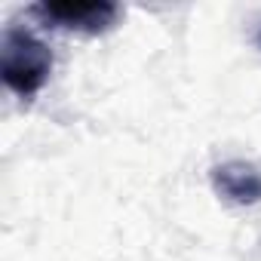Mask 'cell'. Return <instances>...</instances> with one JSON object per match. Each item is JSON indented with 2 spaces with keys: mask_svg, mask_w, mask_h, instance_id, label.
<instances>
[{
  "mask_svg": "<svg viewBox=\"0 0 261 261\" xmlns=\"http://www.w3.org/2000/svg\"><path fill=\"white\" fill-rule=\"evenodd\" d=\"M53 74V49L28 28L7 25L0 34V77L22 101L34 98Z\"/></svg>",
  "mask_w": 261,
  "mask_h": 261,
  "instance_id": "1",
  "label": "cell"
},
{
  "mask_svg": "<svg viewBox=\"0 0 261 261\" xmlns=\"http://www.w3.org/2000/svg\"><path fill=\"white\" fill-rule=\"evenodd\" d=\"M258 46H261V31H258Z\"/></svg>",
  "mask_w": 261,
  "mask_h": 261,
  "instance_id": "4",
  "label": "cell"
},
{
  "mask_svg": "<svg viewBox=\"0 0 261 261\" xmlns=\"http://www.w3.org/2000/svg\"><path fill=\"white\" fill-rule=\"evenodd\" d=\"M212 188L233 206H255L261 203V169L249 160H224L212 166Z\"/></svg>",
  "mask_w": 261,
  "mask_h": 261,
  "instance_id": "3",
  "label": "cell"
},
{
  "mask_svg": "<svg viewBox=\"0 0 261 261\" xmlns=\"http://www.w3.org/2000/svg\"><path fill=\"white\" fill-rule=\"evenodd\" d=\"M31 16L40 19L46 28L59 31H77V34H105L117 19L120 7L108 4V0H46V4H34Z\"/></svg>",
  "mask_w": 261,
  "mask_h": 261,
  "instance_id": "2",
  "label": "cell"
}]
</instances>
